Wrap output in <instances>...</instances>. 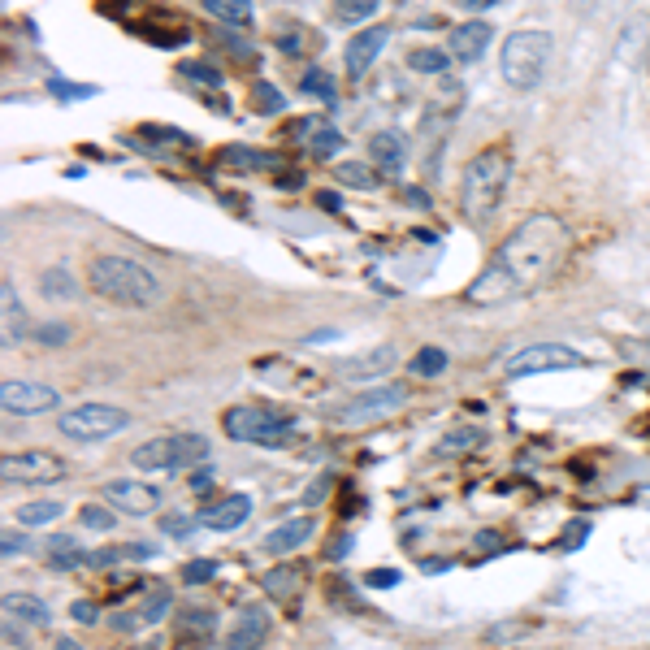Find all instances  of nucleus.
Segmentation results:
<instances>
[{
  "label": "nucleus",
  "instance_id": "f257e3e1",
  "mask_svg": "<svg viewBox=\"0 0 650 650\" xmlns=\"http://www.w3.org/2000/svg\"><path fill=\"white\" fill-rule=\"evenodd\" d=\"M572 247L568 226L555 213H533L499 243V252L490 256V265L477 273L468 286V304L490 308L503 299L533 295L538 286H546L559 273Z\"/></svg>",
  "mask_w": 650,
  "mask_h": 650
},
{
  "label": "nucleus",
  "instance_id": "f03ea898",
  "mask_svg": "<svg viewBox=\"0 0 650 650\" xmlns=\"http://www.w3.org/2000/svg\"><path fill=\"white\" fill-rule=\"evenodd\" d=\"M87 282L100 299L122 308H152L161 299L156 273H148L139 260H126V256H96L87 265Z\"/></svg>",
  "mask_w": 650,
  "mask_h": 650
},
{
  "label": "nucleus",
  "instance_id": "7ed1b4c3",
  "mask_svg": "<svg viewBox=\"0 0 650 650\" xmlns=\"http://www.w3.org/2000/svg\"><path fill=\"white\" fill-rule=\"evenodd\" d=\"M507 182H512V152L481 148L460 178V208L468 213V221H490L507 195Z\"/></svg>",
  "mask_w": 650,
  "mask_h": 650
},
{
  "label": "nucleus",
  "instance_id": "20e7f679",
  "mask_svg": "<svg viewBox=\"0 0 650 650\" xmlns=\"http://www.w3.org/2000/svg\"><path fill=\"white\" fill-rule=\"evenodd\" d=\"M551 48H555L551 31H512V35L503 39V52H499L503 83L516 87V91H533L546 78Z\"/></svg>",
  "mask_w": 650,
  "mask_h": 650
},
{
  "label": "nucleus",
  "instance_id": "39448f33",
  "mask_svg": "<svg viewBox=\"0 0 650 650\" xmlns=\"http://www.w3.org/2000/svg\"><path fill=\"white\" fill-rule=\"evenodd\" d=\"M221 425H226V434L234 442H252V447H286V442L295 438V429H299L286 412L252 408V403L230 408L226 416H221Z\"/></svg>",
  "mask_w": 650,
  "mask_h": 650
},
{
  "label": "nucleus",
  "instance_id": "423d86ee",
  "mask_svg": "<svg viewBox=\"0 0 650 650\" xmlns=\"http://www.w3.org/2000/svg\"><path fill=\"white\" fill-rule=\"evenodd\" d=\"M208 455V438L204 434H161L152 442H139L135 451H130V464L139 468V473H174V468H191L200 464Z\"/></svg>",
  "mask_w": 650,
  "mask_h": 650
},
{
  "label": "nucleus",
  "instance_id": "0eeeda50",
  "mask_svg": "<svg viewBox=\"0 0 650 650\" xmlns=\"http://www.w3.org/2000/svg\"><path fill=\"white\" fill-rule=\"evenodd\" d=\"M130 425V416L122 408H109V403H78V408L61 412L57 429L70 442H104L113 434H122V429Z\"/></svg>",
  "mask_w": 650,
  "mask_h": 650
},
{
  "label": "nucleus",
  "instance_id": "6e6552de",
  "mask_svg": "<svg viewBox=\"0 0 650 650\" xmlns=\"http://www.w3.org/2000/svg\"><path fill=\"white\" fill-rule=\"evenodd\" d=\"M403 403H408V390H403V386H373V390H360V395H351L347 403H334V408H330V421H334V425L386 421V416H395Z\"/></svg>",
  "mask_w": 650,
  "mask_h": 650
},
{
  "label": "nucleus",
  "instance_id": "1a4fd4ad",
  "mask_svg": "<svg viewBox=\"0 0 650 650\" xmlns=\"http://www.w3.org/2000/svg\"><path fill=\"white\" fill-rule=\"evenodd\" d=\"M70 468H65L61 455H52V451H18V455H5L0 460V477L9 481H18V486H52V481H61Z\"/></svg>",
  "mask_w": 650,
  "mask_h": 650
},
{
  "label": "nucleus",
  "instance_id": "9d476101",
  "mask_svg": "<svg viewBox=\"0 0 650 650\" xmlns=\"http://www.w3.org/2000/svg\"><path fill=\"white\" fill-rule=\"evenodd\" d=\"M590 364L577 347H564V343H538V347H525L507 360V377H533V373H555V369H581Z\"/></svg>",
  "mask_w": 650,
  "mask_h": 650
},
{
  "label": "nucleus",
  "instance_id": "9b49d317",
  "mask_svg": "<svg viewBox=\"0 0 650 650\" xmlns=\"http://www.w3.org/2000/svg\"><path fill=\"white\" fill-rule=\"evenodd\" d=\"M61 403V395L44 382H5L0 386V408L13 412V416H39V412H52Z\"/></svg>",
  "mask_w": 650,
  "mask_h": 650
},
{
  "label": "nucleus",
  "instance_id": "f8f14e48",
  "mask_svg": "<svg viewBox=\"0 0 650 650\" xmlns=\"http://www.w3.org/2000/svg\"><path fill=\"white\" fill-rule=\"evenodd\" d=\"M104 499H109L117 512H126V516H152L156 512V503H161V490L148 486V481H109L104 486Z\"/></svg>",
  "mask_w": 650,
  "mask_h": 650
},
{
  "label": "nucleus",
  "instance_id": "ddd939ff",
  "mask_svg": "<svg viewBox=\"0 0 650 650\" xmlns=\"http://www.w3.org/2000/svg\"><path fill=\"white\" fill-rule=\"evenodd\" d=\"M247 516H252V499H247V494H226V499L204 503V507H200V516H195V520H200L204 529L230 533V529H239Z\"/></svg>",
  "mask_w": 650,
  "mask_h": 650
},
{
  "label": "nucleus",
  "instance_id": "4468645a",
  "mask_svg": "<svg viewBox=\"0 0 650 650\" xmlns=\"http://www.w3.org/2000/svg\"><path fill=\"white\" fill-rule=\"evenodd\" d=\"M169 590L165 585H156L152 594H143V603L139 607H130V611H117L113 616V629L117 633H135V629H148V624H156V620H165L169 616Z\"/></svg>",
  "mask_w": 650,
  "mask_h": 650
},
{
  "label": "nucleus",
  "instance_id": "2eb2a0df",
  "mask_svg": "<svg viewBox=\"0 0 650 650\" xmlns=\"http://www.w3.org/2000/svg\"><path fill=\"white\" fill-rule=\"evenodd\" d=\"M490 39H494V26L473 18V22L455 26L451 39H447V48H451L455 61H481V57H486V48H490Z\"/></svg>",
  "mask_w": 650,
  "mask_h": 650
},
{
  "label": "nucleus",
  "instance_id": "dca6fc26",
  "mask_svg": "<svg viewBox=\"0 0 650 650\" xmlns=\"http://www.w3.org/2000/svg\"><path fill=\"white\" fill-rule=\"evenodd\" d=\"M386 39H390L386 26H364V31L343 48V65H347V74H351V78H360L364 70H369V65L377 61V52L386 48Z\"/></svg>",
  "mask_w": 650,
  "mask_h": 650
},
{
  "label": "nucleus",
  "instance_id": "f3484780",
  "mask_svg": "<svg viewBox=\"0 0 650 650\" xmlns=\"http://www.w3.org/2000/svg\"><path fill=\"white\" fill-rule=\"evenodd\" d=\"M265 633H269L265 607H243V611H239V624H234V629L226 633V642H221L217 650H260Z\"/></svg>",
  "mask_w": 650,
  "mask_h": 650
},
{
  "label": "nucleus",
  "instance_id": "a211bd4d",
  "mask_svg": "<svg viewBox=\"0 0 650 650\" xmlns=\"http://www.w3.org/2000/svg\"><path fill=\"white\" fill-rule=\"evenodd\" d=\"M312 533H317V520L312 516H295V520H282L278 529L273 533H265V551L269 555H291V551H299Z\"/></svg>",
  "mask_w": 650,
  "mask_h": 650
},
{
  "label": "nucleus",
  "instance_id": "6ab92c4d",
  "mask_svg": "<svg viewBox=\"0 0 650 650\" xmlns=\"http://www.w3.org/2000/svg\"><path fill=\"white\" fill-rule=\"evenodd\" d=\"M390 364H395V347H373V351H364V356H351L338 364V377H343V382H369V377H382Z\"/></svg>",
  "mask_w": 650,
  "mask_h": 650
},
{
  "label": "nucleus",
  "instance_id": "aec40b11",
  "mask_svg": "<svg viewBox=\"0 0 650 650\" xmlns=\"http://www.w3.org/2000/svg\"><path fill=\"white\" fill-rule=\"evenodd\" d=\"M369 161L377 169H386V174H399L403 161H408V143H403L395 130H377L369 139Z\"/></svg>",
  "mask_w": 650,
  "mask_h": 650
},
{
  "label": "nucleus",
  "instance_id": "412c9836",
  "mask_svg": "<svg viewBox=\"0 0 650 650\" xmlns=\"http://www.w3.org/2000/svg\"><path fill=\"white\" fill-rule=\"evenodd\" d=\"M299 585H304V572H299V564H286V568H269L265 577H260V590H265L273 603H291L295 607V594Z\"/></svg>",
  "mask_w": 650,
  "mask_h": 650
},
{
  "label": "nucleus",
  "instance_id": "4be33fe9",
  "mask_svg": "<svg viewBox=\"0 0 650 650\" xmlns=\"http://www.w3.org/2000/svg\"><path fill=\"white\" fill-rule=\"evenodd\" d=\"M5 616L13 620H22V624H48L52 620V611L39 603L35 594H5Z\"/></svg>",
  "mask_w": 650,
  "mask_h": 650
},
{
  "label": "nucleus",
  "instance_id": "5701e85b",
  "mask_svg": "<svg viewBox=\"0 0 650 650\" xmlns=\"http://www.w3.org/2000/svg\"><path fill=\"white\" fill-rule=\"evenodd\" d=\"M0 304H5V343H22L26 334V312H22V304H18V291L5 282L0 286Z\"/></svg>",
  "mask_w": 650,
  "mask_h": 650
},
{
  "label": "nucleus",
  "instance_id": "b1692460",
  "mask_svg": "<svg viewBox=\"0 0 650 650\" xmlns=\"http://www.w3.org/2000/svg\"><path fill=\"white\" fill-rule=\"evenodd\" d=\"M200 5L226 26H252V0H200Z\"/></svg>",
  "mask_w": 650,
  "mask_h": 650
},
{
  "label": "nucleus",
  "instance_id": "393cba45",
  "mask_svg": "<svg viewBox=\"0 0 650 650\" xmlns=\"http://www.w3.org/2000/svg\"><path fill=\"white\" fill-rule=\"evenodd\" d=\"M334 182H343V187H360V191H373L377 187V165L343 161V165H334Z\"/></svg>",
  "mask_w": 650,
  "mask_h": 650
},
{
  "label": "nucleus",
  "instance_id": "a878e982",
  "mask_svg": "<svg viewBox=\"0 0 650 650\" xmlns=\"http://www.w3.org/2000/svg\"><path fill=\"white\" fill-rule=\"evenodd\" d=\"M451 65V48H412L408 52V70L416 74H447Z\"/></svg>",
  "mask_w": 650,
  "mask_h": 650
},
{
  "label": "nucleus",
  "instance_id": "bb28decb",
  "mask_svg": "<svg viewBox=\"0 0 650 650\" xmlns=\"http://www.w3.org/2000/svg\"><path fill=\"white\" fill-rule=\"evenodd\" d=\"M65 512L61 499H39V503H22L18 507V525H52Z\"/></svg>",
  "mask_w": 650,
  "mask_h": 650
},
{
  "label": "nucleus",
  "instance_id": "cd10ccee",
  "mask_svg": "<svg viewBox=\"0 0 650 650\" xmlns=\"http://www.w3.org/2000/svg\"><path fill=\"white\" fill-rule=\"evenodd\" d=\"M377 5H382V0H334L330 9H334L338 26H360L369 13H377Z\"/></svg>",
  "mask_w": 650,
  "mask_h": 650
},
{
  "label": "nucleus",
  "instance_id": "c85d7f7f",
  "mask_svg": "<svg viewBox=\"0 0 650 650\" xmlns=\"http://www.w3.org/2000/svg\"><path fill=\"white\" fill-rule=\"evenodd\" d=\"M39 291H44L48 299H74V295H78V286H74L70 273H65V269L57 265V269H44V278H39Z\"/></svg>",
  "mask_w": 650,
  "mask_h": 650
},
{
  "label": "nucleus",
  "instance_id": "c756f323",
  "mask_svg": "<svg viewBox=\"0 0 650 650\" xmlns=\"http://www.w3.org/2000/svg\"><path fill=\"white\" fill-rule=\"evenodd\" d=\"M408 369L416 373V377H438L442 369H447V351L442 347H421L416 356L408 360Z\"/></svg>",
  "mask_w": 650,
  "mask_h": 650
},
{
  "label": "nucleus",
  "instance_id": "7c9ffc66",
  "mask_svg": "<svg viewBox=\"0 0 650 650\" xmlns=\"http://www.w3.org/2000/svg\"><path fill=\"white\" fill-rule=\"evenodd\" d=\"M481 438H486V434L468 425V429H455V434L438 438V447H434V451H438V455H460V451H473V447H481Z\"/></svg>",
  "mask_w": 650,
  "mask_h": 650
},
{
  "label": "nucleus",
  "instance_id": "2f4dec72",
  "mask_svg": "<svg viewBox=\"0 0 650 650\" xmlns=\"http://www.w3.org/2000/svg\"><path fill=\"white\" fill-rule=\"evenodd\" d=\"M525 633H533L529 620H507V624H490V629H486V642H490V646H512V642H520Z\"/></svg>",
  "mask_w": 650,
  "mask_h": 650
},
{
  "label": "nucleus",
  "instance_id": "473e14b6",
  "mask_svg": "<svg viewBox=\"0 0 650 650\" xmlns=\"http://www.w3.org/2000/svg\"><path fill=\"white\" fill-rule=\"evenodd\" d=\"M213 629H217L213 611H187L182 616V637H208L213 642Z\"/></svg>",
  "mask_w": 650,
  "mask_h": 650
},
{
  "label": "nucleus",
  "instance_id": "72a5a7b5",
  "mask_svg": "<svg viewBox=\"0 0 650 650\" xmlns=\"http://www.w3.org/2000/svg\"><path fill=\"white\" fill-rule=\"evenodd\" d=\"M343 148V135H338L334 126H317L312 130V139H308V152H317V156H330Z\"/></svg>",
  "mask_w": 650,
  "mask_h": 650
},
{
  "label": "nucleus",
  "instance_id": "f704fd0d",
  "mask_svg": "<svg viewBox=\"0 0 650 650\" xmlns=\"http://www.w3.org/2000/svg\"><path fill=\"white\" fill-rule=\"evenodd\" d=\"M78 520H83V529H96V533H109L113 529V512H109V507H100V503H87L83 507V512H78Z\"/></svg>",
  "mask_w": 650,
  "mask_h": 650
},
{
  "label": "nucleus",
  "instance_id": "c9c22d12",
  "mask_svg": "<svg viewBox=\"0 0 650 650\" xmlns=\"http://www.w3.org/2000/svg\"><path fill=\"white\" fill-rule=\"evenodd\" d=\"M304 91H308V96H317V100H330L334 104V78L321 74V70H308L304 74Z\"/></svg>",
  "mask_w": 650,
  "mask_h": 650
},
{
  "label": "nucleus",
  "instance_id": "e433bc0d",
  "mask_svg": "<svg viewBox=\"0 0 650 650\" xmlns=\"http://www.w3.org/2000/svg\"><path fill=\"white\" fill-rule=\"evenodd\" d=\"M213 577H217L213 559H191V564L182 568V581H187V585H204V581H213Z\"/></svg>",
  "mask_w": 650,
  "mask_h": 650
},
{
  "label": "nucleus",
  "instance_id": "4c0bfd02",
  "mask_svg": "<svg viewBox=\"0 0 650 650\" xmlns=\"http://www.w3.org/2000/svg\"><path fill=\"white\" fill-rule=\"evenodd\" d=\"M35 338H39V343H44V347H61L65 338H70V325L48 321V325H39V330H35Z\"/></svg>",
  "mask_w": 650,
  "mask_h": 650
},
{
  "label": "nucleus",
  "instance_id": "58836bf2",
  "mask_svg": "<svg viewBox=\"0 0 650 650\" xmlns=\"http://www.w3.org/2000/svg\"><path fill=\"white\" fill-rule=\"evenodd\" d=\"M0 551H5V559L26 555V551H31V538H26V533H18V529H5V538H0Z\"/></svg>",
  "mask_w": 650,
  "mask_h": 650
},
{
  "label": "nucleus",
  "instance_id": "ea45409f",
  "mask_svg": "<svg viewBox=\"0 0 650 650\" xmlns=\"http://www.w3.org/2000/svg\"><path fill=\"white\" fill-rule=\"evenodd\" d=\"M182 74H187V78H200L204 87H217V83H221V74L213 70V65H200V61H187V65H182Z\"/></svg>",
  "mask_w": 650,
  "mask_h": 650
},
{
  "label": "nucleus",
  "instance_id": "a19ab883",
  "mask_svg": "<svg viewBox=\"0 0 650 650\" xmlns=\"http://www.w3.org/2000/svg\"><path fill=\"white\" fill-rule=\"evenodd\" d=\"M252 100H256V109H265V113H278V109H282V96H278V91H273L269 83H260Z\"/></svg>",
  "mask_w": 650,
  "mask_h": 650
},
{
  "label": "nucleus",
  "instance_id": "79ce46f5",
  "mask_svg": "<svg viewBox=\"0 0 650 650\" xmlns=\"http://www.w3.org/2000/svg\"><path fill=\"white\" fill-rule=\"evenodd\" d=\"M161 529L169 533V538H187V533L195 529V520H191V516H165Z\"/></svg>",
  "mask_w": 650,
  "mask_h": 650
},
{
  "label": "nucleus",
  "instance_id": "37998d69",
  "mask_svg": "<svg viewBox=\"0 0 650 650\" xmlns=\"http://www.w3.org/2000/svg\"><path fill=\"white\" fill-rule=\"evenodd\" d=\"M364 585H373V590H390V585H399V572L395 568H382V572H369Z\"/></svg>",
  "mask_w": 650,
  "mask_h": 650
},
{
  "label": "nucleus",
  "instance_id": "c03bdc74",
  "mask_svg": "<svg viewBox=\"0 0 650 650\" xmlns=\"http://www.w3.org/2000/svg\"><path fill=\"white\" fill-rule=\"evenodd\" d=\"M70 616H74L78 624H96V620H100V611H96V603H87V598H78V603L70 607Z\"/></svg>",
  "mask_w": 650,
  "mask_h": 650
},
{
  "label": "nucleus",
  "instance_id": "a18cd8bd",
  "mask_svg": "<svg viewBox=\"0 0 650 650\" xmlns=\"http://www.w3.org/2000/svg\"><path fill=\"white\" fill-rule=\"evenodd\" d=\"M5 642H18V646H26V642H31V637H26V624H22V620L5 616Z\"/></svg>",
  "mask_w": 650,
  "mask_h": 650
},
{
  "label": "nucleus",
  "instance_id": "49530a36",
  "mask_svg": "<svg viewBox=\"0 0 650 650\" xmlns=\"http://www.w3.org/2000/svg\"><path fill=\"white\" fill-rule=\"evenodd\" d=\"M330 490V477H321V481H312L308 494H304V503H321V494Z\"/></svg>",
  "mask_w": 650,
  "mask_h": 650
},
{
  "label": "nucleus",
  "instance_id": "de8ad7c7",
  "mask_svg": "<svg viewBox=\"0 0 650 650\" xmlns=\"http://www.w3.org/2000/svg\"><path fill=\"white\" fill-rule=\"evenodd\" d=\"M347 551H351V538L343 533V538H334V542H330V551H325V555H330V559H343Z\"/></svg>",
  "mask_w": 650,
  "mask_h": 650
},
{
  "label": "nucleus",
  "instance_id": "09e8293b",
  "mask_svg": "<svg viewBox=\"0 0 650 650\" xmlns=\"http://www.w3.org/2000/svg\"><path fill=\"white\" fill-rule=\"evenodd\" d=\"M57 551H78V542L70 538V533H57V538H52V555Z\"/></svg>",
  "mask_w": 650,
  "mask_h": 650
},
{
  "label": "nucleus",
  "instance_id": "8fccbe9b",
  "mask_svg": "<svg viewBox=\"0 0 650 650\" xmlns=\"http://www.w3.org/2000/svg\"><path fill=\"white\" fill-rule=\"evenodd\" d=\"M208 481H213V473H208V468H200V473H195V477H191V486H195V490H204V486H208Z\"/></svg>",
  "mask_w": 650,
  "mask_h": 650
},
{
  "label": "nucleus",
  "instance_id": "3c124183",
  "mask_svg": "<svg viewBox=\"0 0 650 650\" xmlns=\"http://www.w3.org/2000/svg\"><path fill=\"white\" fill-rule=\"evenodd\" d=\"M52 650H83V646H78L74 637H57V642H52Z\"/></svg>",
  "mask_w": 650,
  "mask_h": 650
},
{
  "label": "nucleus",
  "instance_id": "603ef678",
  "mask_svg": "<svg viewBox=\"0 0 650 650\" xmlns=\"http://www.w3.org/2000/svg\"><path fill=\"white\" fill-rule=\"evenodd\" d=\"M646 74H650V39H646Z\"/></svg>",
  "mask_w": 650,
  "mask_h": 650
}]
</instances>
